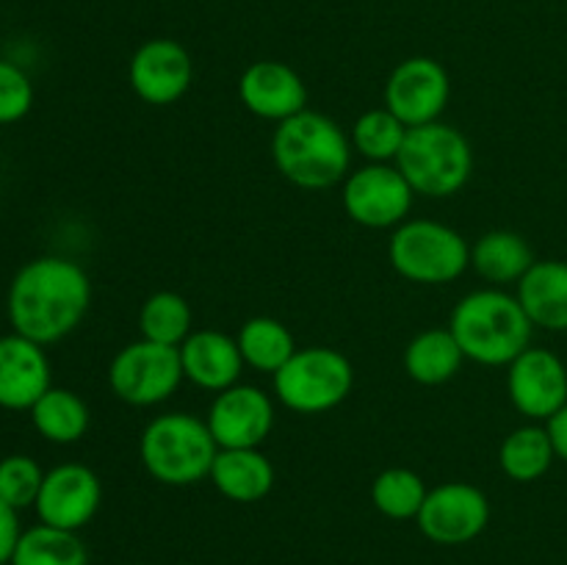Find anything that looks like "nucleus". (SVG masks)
Instances as JSON below:
<instances>
[{"mask_svg": "<svg viewBox=\"0 0 567 565\" xmlns=\"http://www.w3.org/2000/svg\"><path fill=\"white\" fill-rule=\"evenodd\" d=\"M92 305L89 275L70 258L42 255L22 266L9 286L6 314L11 327L31 341H61L78 330Z\"/></svg>", "mask_w": 567, "mask_h": 565, "instance_id": "nucleus-1", "label": "nucleus"}, {"mask_svg": "<svg viewBox=\"0 0 567 565\" xmlns=\"http://www.w3.org/2000/svg\"><path fill=\"white\" fill-rule=\"evenodd\" d=\"M271 158L288 183L308 192H324L347 181L352 166V138L336 120L319 111L280 122L271 136Z\"/></svg>", "mask_w": 567, "mask_h": 565, "instance_id": "nucleus-2", "label": "nucleus"}, {"mask_svg": "<svg viewBox=\"0 0 567 565\" xmlns=\"http://www.w3.org/2000/svg\"><path fill=\"white\" fill-rule=\"evenodd\" d=\"M449 330L468 360L482 366H509L532 347L535 325L518 297L502 288L471 291L454 305Z\"/></svg>", "mask_w": 567, "mask_h": 565, "instance_id": "nucleus-3", "label": "nucleus"}, {"mask_svg": "<svg viewBox=\"0 0 567 565\" xmlns=\"http://www.w3.org/2000/svg\"><path fill=\"white\" fill-rule=\"evenodd\" d=\"M219 454L208 424L192 413H164L144 427L138 458L161 485L188 487L208 480Z\"/></svg>", "mask_w": 567, "mask_h": 565, "instance_id": "nucleus-4", "label": "nucleus"}, {"mask_svg": "<svg viewBox=\"0 0 567 565\" xmlns=\"http://www.w3.org/2000/svg\"><path fill=\"white\" fill-rule=\"evenodd\" d=\"M396 166L421 197H452L471 181L474 150L457 127L437 120L410 127Z\"/></svg>", "mask_w": 567, "mask_h": 565, "instance_id": "nucleus-5", "label": "nucleus"}, {"mask_svg": "<svg viewBox=\"0 0 567 565\" xmlns=\"http://www.w3.org/2000/svg\"><path fill=\"white\" fill-rule=\"evenodd\" d=\"M388 260L404 280L446 286L471 266V247L454 227L432 219H410L393 230Z\"/></svg>", "mask_w": 567, "mask_h": 565, "instance_id": "nucleus-6", "label": "nucleus"}, {"mask_svg": "<svg viewBox=\"0 0 567 565\" xmlns=\"http://www.w3.org/2000/svg\"><path fill=\"white\" fill-rule=\"evenodd\" d=\"M271 380L277 399L288 410L319 415L347 402L354 388V366L338 349L308 347L297 349Z\"/></svg>", "mask_w": 567, "mask_h": 565, "instance_id": "nucleus-7", "label": "nucleus"}, {"mask_svg": "<svg viewBox=\"0 0 567 565\" xmlns=\"http://www.w3.org/2000/svg\"><path fill=\"white\" fill-rule=\"evenodd\" d=\"M183 380L186 377H183L181 347H166L147 338L122 347L109 366L111 391L133 408H153L166 402L175 397Z\"/></svg>", "mask_w": 567, "mask_h": 565, "instance_id": "nucleus-8", "label": "nucleus"}, {"mask_svg": "<svg viewBox=\"0 0 567 565\" xmlns=\"http://www.w3.org/2000/svg\"><path fill=\"white\" fill-rule=\"evenodd\" d=\"M413 186L391 164H369L347 175L341 192L343 210L358 225L371 230H388L408 222L413 208Z\"/></svg>", "mask_w": 567, "mask_h": 565, "instance_id": "nucleus-9", "label": "nucleus"}, {"mask_svg": "<svg viewBox=\"0 0 567 565\" xmlns=\"http://www.w3.org/2000/svg\"><path fill=\"white\" fill-rule=\"evenodd\" d=\"M419 530L441 546H463L476 541L491 524V502L471 482H443L426 493L419 513Z\"/></svg>", "mask_w": 567, "mask_h": 565, "instance_id": "nucleus-10", "label": "nucleus"}, {"mask_svg": "<svg viewBox=\"0 0 567 565\" xmlns=\"http://www.w3.org/2000/svg\"><path fill=\"white\" fill-rule=\"evenodd\" d=\"M452 97V81L441 61L413 55L396 64L385 83V109L408 127L441 120Z\"/></svg>", "mask_w": 567, "mask_h": 565, "instance_id": "nucleus-11", "label": "nucleus"}, {"mask_svg": "<svg viewBox=\"0 0 567 565\" xmlns=\"http://www.w3.org/2000/svg\"><path fill=\"white\" fill-rule=\"evenodd\" d=\"M205 424L219 449H260L275 427V402L264 388L236 382L216 393Z\"/></svg>", "mask_w": 567, "mask_h": 565, "instance_id": "nucleus-12", "label": "nucleus"}, {"mask_svg": "<svg viewBox=\"0 0 567 565\" xmlns=\"http://www.w3.org/2000/svg\"><path fill=\"white\" fill-rule=\"evenodd\" d=\"M507 393L513 408L532 421H548L567 404V369L551 349L529 347L509 363Z\"/></svg>", "mask_w": 567, "mask_h": 565, "instance_id": "nucleus-13", "label": "nucleus"}, {"mask_svg": "<svg viewBox=\"0 0 567 565\" xmlns=\"http://www.w3.org/2000/svg\"><path fill=\"white\" fill-rule=\"evenodd\" d=\"M103 502L100 476L83 463H61L44 471L42 491L37 496L39 524L78 532L97 515Z\"/></svg>", "mask_w": 567, "mask_h": 565, "instance_id": "nucleus-14", "label": "nucleus"}, {"mask_svg": "<svg viewBox=\"0 0 567 565\" xmlns=\"http://www.w3.org/2000/svg\"><path fill=\"white\" fill-rule=\"evenodd\" d=\"M131 89L147 105H172L192 89L194 61L175 39H147L127 66Z\"/></svg>", "mask_w": 567, "mask_h": 565, "instance_id": "nucleus-15", "label": "nucleus"}, {"mask_svg": "<svg viewBox=\"0 0 567 565\" xmlns=\"http://www.w3.org/2000/svg\"><path fill=\"white\" fill-rule=\"evenodd\" d=\"M238 97L255 116L269 122H286L308 109V86L282 61H255L238 81Z\"/></svg>", "mask_w": 567, "mask_h": 565, "instance_id": "nucleus-16", "label": "nucleus"}, {"mask_svg": "<svg viewBox=\"0 0 567 565\" xmlns=\"http://www.w3.org/2000/svg\"><path fill=\"white\" fill-rule=\"evenodd\" d=\"M50 388L53 374L42 343L20 332L0 338V408L31 410Z\"/></svg>", "mask_w": 567, "mask_h": 565, "instance_id": "nucleus-17", "label": "nucleus"}, {"mask_svg": "<svg viewBox=\"0 0 567 565\" xmlns=\"http://www.w3.org/2000/svg\"><path fill=\"white\" fill-rule=\"evenodd\" d=\"M181 363L188 382L214 393L236 386L244 369L238 341L219 330H194L181 343Z\"/></svg>", "mask_w": 567, "mask_h": 565, "instance_id": "nucleus-18", "label": "nucleus"}, {"mask_svg": "<svg viewBox=\"0 0 567 565\" xmlns=\"http://www.w3.org/2000/svg\"><path fill=\"white\" fill-rule=\"evenodd\" d=\"M518 302L532 325L567 332V260H535L518 282Z\"/></svg>", "mask_w": 567, "mask_h": 565, "instance_id": "nucleus-19", "label": "nucleus"}, {"mask_svg": "<svg viewBox=\"0 0 567 565\" xmlns=\"http://www.w3.org/2000/svg\"><path fill=\"white\" fill-rule=\"evenodd\" d=\"M208 480L230 502L255 504L275 487V465L260 449H219Z\"/></svg>", "mask_w": 567, "mask_h": 565, "instance_id": "nucleus-20", "label": "nucleus"}, {"mask_svg": "<svg viewBox=\"0 0 567 565\" xmlns=\"http://www.w3.org/2000/svg\"><path fill=\"white\" fill-rule=\"evenodd\" d=\"M532 264H535V253H532L529 242L513 230H491L476 238V244L471 247V266L493 286L520 282Z\"/></svg>", "mask_w": 567, "mask_h": 565, "instance_id": "nucleus-21", "label": "nucleus"}, {"mask_svg": "<svg viewBox=\"0 0 567 565\" xmlns=\"http://www.w3.org/2000/svg\"><path fill=\"white\" fill-rule=\"evenodd\" d=\"M463 360L465 355L457 338L452 336V330H441V327L419 332L404 349V371L410 380L421 386H443L454 380L463 369Z\"/></svg>", "mask_w": 567, "mask_h": 565, "instance_id": "nucleus-22", "label": "nucleus"}, {"mask_svg": "<svg viewBox=\"0 0 567 565\" xmlns=\"http://www.w3.org/2000/svg\"><path fill=\"white\" fill-rule=\"evenodd\" d=\"M31 424L44 441L59 443V446H70L78 443L89 430V415L86 402L78 397L70 388H50L39 397V402L31 410Z\"/></svg>", "mask_w": 567, "mask_h": 565, "instance_id": "nucleus-23", "label": "nucleus"}, {"mask_svg": "<svg viewBox=\"0 0 567 565\" xmlns=\"http://www.w3.org/2000/svg\"><path fill=\"white\" fill-rule=\"evenodd\" d=\"M236 341L238 349H241L244 366L271 377L297 352L291 330L280 319H271V316H255V319L244 321Z\"/></svg>", "mask_w": 567, "mask_h": 565, "instance_id": "nucleus-24", "label": "nucleus"}, {"mask_svg": "<svg viewBox=\"0 0 567 565\" xmlns=\"http://www.w3.org/2000/svg\"><path fill=\"white\" fill-rule=\"evenodd\" d=\"M557 460L546 427L526 424L509 432L498 446V465L513 482H535L548 474Z\"/></svg>", "mask_w": 567, "mask_h": 565, "instance_id": "nucleus-25", "label": "nucleus"}, {"mask_svg": "<svg viewBox=\"0 0 567 565\" xmlns=\"http://www.w3.org/2000/svg\"><path fill=\"white\" fill-rule=\"evenodd\" d=\"M9 565H89V552L78 532L39 524L22 532Z\"/></svg>", "mask_w": 567, "mask_h": 565, "instance_id": "nucleus-26", "label": "nucleus"}, {"mask_svg": "<svg viewBox=\"0 0 567 565\" xmlns=\"http://www.w3.org/2000/svg\"><path fill=\"white\" fill-rule=\"evenodd\" d=\"M194 314L186 297L175 291H155L153 297L144 299L138 310V332L142 338L166 347H181L192 336Z\"/></svg>", "mask_w": 567, "mask_h": 565, "instance_id": "nucleus-27", "label": "nucleus"}, {"mask_svg": "<svg viewBox=\"0 0 567 565\" xmlns=\"http://www.w3.org/2000/svg\"><path fill=\"white\" fill-rule=\"evenodd\" d=\"M408 131L410 127L382 105V109H371L358 116L352 127V147L371 164H391L402 153Z\"/></svg>", "mask_w": 567, "mask_h": 565, "instance_id": "nucleus-28", "label": "nucleus"}, {"mask_svg": "<svg viewBox=\"0 0 567 565\" xmlns=\"http://www.w3.org/2000/svg\"><path fill=\"white\" fill-rule=\"evenodd\" d=\"M426 485L421 474L413 469H385L371 485V502L380 510L385 518L393 521H410L419 518L421 507L426 502Z\"/></svg>", "mask_w": 567, "mask_h": 565, "instance_id": "nucleus-29", "label": "nucleus"}, {"mask_svg": "<svg viewBox=\"0 0 567 565\" xmlns=\"http://www.w3.org/2000/svg\"><path fill=\"white\" fill-rule=\"evenodd\" d=\"M44 471L31 454H6L0 460V499L20 513L37 504Z\"/></svg>", "mask_w": 567, "mask_h": 565, "instance_id": "nucleus-30", "label": "nucleus"}, {"mask_svg": "<svg viewBox=\"0 0 567 565\" xmlns=\"http://www.w3.org/2000/svg\"><path fill=\"white\" fill-rule=\"evenodd\" d=\"M33 109V83L11 61L0 59V125H11Z\"/></svg>", "mask_w": 567, "mask_h": 565, "instance_id": "nucleus-31", "label": "nucleus"}, {"mask_svg": "<svg viewBox=\"0 0 567 565\" xmlns=\"http://www.w3.org/2000/svg\"><path fill=\"white\" fill-rule=\"evenodd\" d=\"M20 535L22 530H20V518H17V510L0 499V565L11 563Z\"/></svg>", "mask_w": 567, "mask_h": 565, "instance_id": "nucleus-32", "label": "nucleus"}, {"mask_svg": "<svg viewBox=\"0 0 567 565\" xmlns=\"http://www.w3.org/2000/svg\"><path fill=\"white\" fill-rule=\"evenodd\" d=\"M546 430L548 435H551V443H554V452H557L559 460H565L567 463V404L559 413H554L551 419L546 421Z\"/></svg>", "mask_w": 567, "mask_h": 565, "instance_id": "nucleus-33", "label": "nucleus"}]
</instances>
